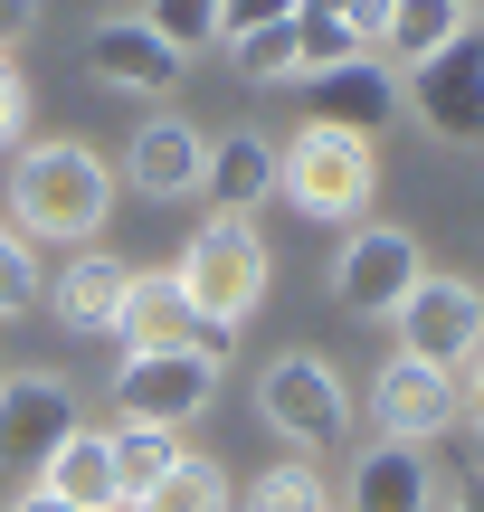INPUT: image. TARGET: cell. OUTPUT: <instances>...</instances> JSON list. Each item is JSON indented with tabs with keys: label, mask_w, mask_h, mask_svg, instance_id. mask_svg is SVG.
Masks as SVG:
<instances>
[{
	"label": "cell",
	"mask_w": 484,
	"mask_h": 512,
	"mask_svg": "<svg viewBox=\"0 0 484 512\" xmlns=\"http://www.w3.org/2000/svg\"><path fill=\"white\" fill-rule=\"evenodd\" d=\"M114 162L95 143H76V133H29V143L10 152V171H0V219L19 228V238H67V247H95L114 219Z\"/></svg>",
	"instance_id": "1"
},
{
	"label": "cell",
	"mask_w": 484,
	"mask_h": 512,
	"mask_svg": "<svg viewBox=\"0 0 484 512\" xmlns=\"http://www.w3.org/2000/svg\"><path fill=\"white\" fill-rule=\"evenodd\" d=\"M380 190V143L342 124H295V143H276V200L314 228H361Z\"/></svg>",
	"instance_id": "2"
},
{
	"label": "cell",
	"mask_w": 484,
	"mask_h": 512,
	"mask_svg": "<svg viewBox=\"0 0 484 512\" xmlns=\"http://www.w3.org/2000/svg\"><path fill=\"white\" fill-rule=\"evenodd\" d=\"M171 275H181V294L200 304V323L247 332V313L266 304V285H276V247H266L257 219H228V209H209V219L181 238Z\"/></svg>",
	"instance_id": "3"
},
{
	"label": "cell",
	"mask_w": 484,
	"mask_h": 512,
	"mask_svg": "<svg viewBox=\"0 0 484 512\" xmlns=\"http://www.w3.org/2000/svg\"><path fill=\"white\" fill-rule=\"evenodd\" d=\"M228 351H238V332H200L190 351H124V361H114V418H143V427L209 418Z\"/></svg>",
	"instance_id": "4"
},
{
	"label": "cell",
	"mask_w": 484,
	"mask_h": 512,
	"mask_svg": "<svg viewBox=\"0 0 484 512\" xmlns=\"http://www.w3.org/2000/svg\"><path fill=\"white\" fill-rule=\"evenodd\" d=\"M418 275H428L418 228H399V219H361V228H342V238H333L323 294H333V313H352V323H390V313L409 304Z\"/></svg>",
	"instance_id": "5"
},
{
	"label": "cell",
	"mask_w": 484,
	"mask_h": 512,
	"mask_svg": "<svg viewBox=\"0 0 484 512\" xmlns=\"http://www.w3.org/2000/svg\"><path fill=\"white\" fill-rule=\"evenodd\" d=\"M257 418L276 427L295 456H323V446L352 437V380H342L323 351H276L257 370Z\"/></svg>",
	"instance_id": "6"
},
{
	"label": "cell",
	"mask_w": 484,
	"mask_h": 512,
	"mask_svg": "<svg viewBox=\"0 0 484 512\" xmlns=\"http://www.w3.org/2000/svg\"><path fill=\"white\" fill-rule=\"evenodd\" d=\"M399 124H418L428 143H456V152L484 143V29H466L456 48H437L428 67L399 76Z\"/></svg>",
	"instance_id": "7"
},
{
	"label": "cell",
	"mask_w": 484,
	"mask_h": 512,
	"mask_svg": "<svg viewBox=\"0 0 484 512\" xmlns=\"http://www.w3.org/2000/svg\"><path fill=\"white\" fill-rule=\"evenodd\" d=\"M76 380L67 370H0V475L38 484V465L76 437Z\"/></svg>",
	"instance_id": "8"
},
{
	"label": "cell",
	"mask_w": 484,
	"mask_h": 512,
	"mask_svg": "<svg viewBox=\"0 0 484 512\" xmlns=\"http://www.w3.org/2000/svg\"><path fill=\"white\" fill-rule=\"evenodd\" d=\"M390 332H399V351L409 361H437V370H466L475 351H484V285L475 275H418L409 285V304L390 313Z\"/></svg>",
	"instance_id": "9"
},
{
	"label": "cell",
	"mask_w": 484,
	"mask_h": 512,
	"mask_svg": "<svg viewBox=\"0 0 484 512\" xmlns=\"http://www.w3.org/2000/svg\"><path fill=\"white\" fill-rule=\"evenodd\" d=\"M295 105H304V124H342V133H390L399 124V67L380 48H352V57H333V67H314V76H295Z\"/></svg>",
	"instance_id": "10"
},
{
	"label": "cell",
	"mask_w": 484,
	"mask_h": 512,
	"mask_svg": "<svg viewBox=\"0 0 484 512\" xmlns=\"http://www.w3.org/2000/svg\"><path fill=\"white\" fill-rule=\"evenodd\" d=\"M76 67H86V86H105V95H143V105L181 86V57H171L133 10H105V19H95V29L76 38Z\"/></svg>",
	"instance_id": "11"
},
{
	"label": "cell",
	"mask_w": 484,
	"mask_h": 512,
	"mask_svg": "<svg viewBox=\"0 0 484 512\" xmlns=\"http://www.w3.org/2000/svg\"><path fill=\"white\" fill-rule=\"evenodd\" d=\"M371 418H380V437H399V446H437L456 427V370L390 351L380 380H371Z\"/></svg>",
	"instance_id": "12"
},
{
	"label": "cell",
	"mask_w": 484,
	"mask_h": 512,
	"mask_svg": "<svg viewBox=\"0 0 484 512\" xmlns=\"http://www.w3.org/2000/svg\"><path fill=\"white\" fill-rule=\"evenodd\" d=\"M200 162H209V133L181 124V114H143L114 162V181H133L143 200H200Z\"/></svg>",
	"instance_id": "13"
},
{
	"label": "cell",
	"mask_w": 484,
	"mask_h": 512,
	"mask_svg": "<svg viewBox=\"0 0 484 512\" xmlns=\"http://www.w3.org/2000/svg\"><path fill=\"white\" fill-rule=\"evenodd\" d=\"M124 285H133V266L114 247H67V266L48 275L38 304H57V323L86 332V342H114V323H124Z\"/></svg>",
	"instance_id": "14"
},
{
	"label": "cell",
	"mask_w": 484,
	"mask_h": 512,
	"mask_svg": "<svg viewBox=\"0 0 484 512\" xmlns=\"http://www.w3.org/2000/svg\"><path fill=\"white\" fill-rule=\"evenodd\" d=\"M200 332H219V323H200V304L181 294V275H171V266H133L114 342H124V351H190Z\"/></svg>",
	"instance_id": "15"
},
{
	"label": "cell",
	"mask_w": 484,
	"mask_h": 512,
	"mask_svg": "<svg viewBox=\"0 0 484 512\" xmlns=\"http://www.w3.org/2000/svg\"><path fill=\"white\" fill-rule=\"evenodd\" d=\"M342 503L352 512H428L437 503V465L428 446H399V437H371L342 475Z\"/></svg>",
	"instance_id": "16"
},
{
	"label": "cell",
	"mask_w": 484,
	"mask_h": 512,
	"mask_svg": "<svg viewBox=\"0 0 484 512\" xmlns=\"http://www.w3.org/2000/svg\"><path fill=\"white\" fill-rule=\"evenodd\" d=\"M200 200H209V209H228V219H257V209L276 200V143H266L257 124H228V133H209Z\"/></svg>",
	"instance_id": "17"
},
{
	"label": "cell",
	"mask_w": 484,
	"mask_h": 512,
	"mask_svg": "<svg viewBox=\"0 0 484 512\" xmlns=\"http://www.w3.org/2000/svg\"><path fill=\"white\" fill-rule=\"evenodd\" d=\"M456 38H466V0H390V19H380L371 48L409 76V67H428L437 48H456Z\"/></svg>",
	"instance_id": "18"
},
{
	"label": "cell",
	"mask_w": 484,
	"mask_h": 512,
	"mask_svg": "<svg viewBox=\"0 0 484 512\" xmlns=\"http://www.w3.org/2000/svg\"><path fill=\"white\" fill-rule=\"evenodd\" d=\"M38 484H48V494H67L76 512H114V503H124V484H114V446H105V427H76V437L57 446L48 465H38Z\"/></svg>",
	"instance_id": "19"
},
{
	"label": "cell",
	"mask_w": 484,
	"mask_h": 512,
	"mask_svg": "<svg viewBox=\"0 0 484 512\" xmlns=\"http://www.w3.org/2000/svg\"><path fill=\"white\" fill-rule=\"evenodd\" d=\"M105 446H114V484H124V503H143L152 484H162L171 465L190 456L181 427H143V418H114V427H105Z\"/></svg>",
	"instance_id": "20"
},
{
	"label": "cell",
	"mask_w": 484,
	"mask_h": 512,
	"mask_svg": "<svg viewBox=\"0 0 484 512\" xmlns=\"http://www.w3.org/2000/svg\"><path fill=\"white\" fill-rule=\"evenodd\" d=\"M238 512H333V475H323L314 456H285L238 494Z\"/></svg>",
	"instance_id": "21"
},
{
	"label": "cell",
	"mask_w": 484,
	"mask_h": 512,
	"mask_svg": "<svg viewBox=\"0 0 484 512\" xmlns=\"http://www.w3.org/2000/svg\"><path fill=\"white\" fill-rule=\"evenodd\" d=\"M228 67L247 76V86H266V95H285L304 76V48H295V19H276V29H247V38H228Z\"/></svg>",
	"instance_id": "22"
},
{
	"label": "cell",
	"mask_w": 484,
	"mask_h": 512,
	"mask_svg": "<svg viewBox=\"0 0 484 512\" xmlns=\"http://www.w3.org/2000/svg\"><path fill=\"white\" fill-rule=\"evenodd\" d=\"M124 512H238V494H228V475L209 456H181L143 503H124Z\"/></svg>",
	"instance_id": "23"
},
{
	"label": "cell",
	"mask_w": 484,
	"mask_h": 512,
	"mask_svg": "<svg viewBox=\"0 0 484 512\" xmlns=\"http://www.w3.org/2000/svg\"><path fill=\"white\" fill-rule=\"evenodd\" d=\"M133 19H143V29L162 38L171 57H181V67H190V57H209V48H219V0H143Z\"/></svg>",
	"instance_id": "24"
},
{
	"label": "cell",
	"mask_w": 484,
	"mask_h": 512,
	"mask_svg": "<svg viewBox=\"0 0 484 512\" xmlns=\"http://www.w3.org/2000/svg\"><path fill=\"white\" fill-rule=\"evenodd\" d=\"M38 294H48V266H38V247L0 219V323H29Z\"/></svg>",
	"instance_id": "25"
},
{
	"label": "cell",
	"mask_w": 484,
	"mask_h": 512,
	"mask_svg": "<svg viewBox=\"0 0 484 512\" xmlns=\"http://www.w3.org/2000/svg\"><path fill=\"white\" fill-rule=\"evenodd\" d=\"M29 143V76H19V57H0V152Z\"/></svg>",
	"instance_id": "26"
},
{
	"label": "cell",
	"mask_w": 484,
	"mask_h": 512,
	"mask_svg": "<svg viewBox=\"0 0 484 512\" xmlns=\"http://www.w3.org/2000/svg\"><path fill=\"white\" fill-rule=\"evenodd\" d=\"M276 19H295V0H219V48L247 29H276Z\"/></svg>",
	"instance_id": "27"
},
{
	"label": "cell",
	"mask_w": 484,
	"mask_h": 512,
	"mask_svg": "<svg viewBox=\"0 0 484 512\" xmlns=\"http://www.w3.org/2000/svg\"><path fill=\"white\" fill-rule=\"evenodd\" d=\"M456 427H466V437L484 446V351H475L466 370H456Z\"/></svg>",
	"instance_id": "28"
},
{
	"label": "cell",
	"mask_w": 484,
	"mask_h": 512,
	"mask_svg": "<svg viewBox=\"0 0 484 512\" xmlns=\"http://www.w3.org/2000/svg\"><path fill=\"white\" fill-rule=\"evenodd\" d=\"M333 19H342V29H352V38H361V48H371V38H380V19H390V0H342V10H333Z\"/></svg>",
	"instance_id": "29"
},
{
	"label": "cell",
	"mask_w": 484,
	"mask_h": 512,
	"mask_svg": "<svg viewBox=\"0 0 484 512\" xmlns=\"http://www.w3.org/2000/svg\"><path fill=\"white\" fill-rule=\"evenodd\" d=\"M29 29H38V0H0V57H10Z\"/></svg>",
	"instance_id": "30"
},
{
	"label": "cell",
	"mask_w": 484,
	"mask_h": 512,
	"mask_svg": "<svg viewBox=\"0 0 484 512\" xmlns=\"http://www.w3.org/2000/svg\"><path fill=\"white\" fill-rule=\"evenodd\" d=\"M10 512H76V503H67V494H48V484H19V503H10Z\"/></svg>",
	"instance_id": "31"
},
{
	"label": "cell",
	"mask_w": 484,
	"mask_h": 512,
	"mask_svg": "<svg viewBox=\"0 0 484 512\" xmlns=\"http://www.w3.org/2000/svg\"><path fill=\"white\" fill-rule=\"evenodd\" d=\"M466 29H484V0H466Z\"/></svg>",
	"instance_id": "32"
},
{
	"label": "cell",
	"mask_w": 484,
	"mask_h": 512,
	"mask_svg": "<svg viewBox=\"0 0 484 512\" xmlns=\"http://www.w3.org/2000/svg\"><path fill=\"white\" fill-rule=\"evenodd\" d=\"M114 512H124V503H114Z\"/></svg>",
	"instance_id": "33"
}]
</instances>
